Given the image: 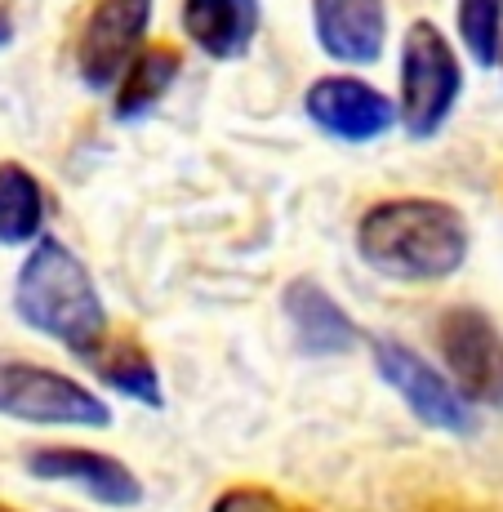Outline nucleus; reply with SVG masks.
<instances>
[{
    "instance_id": "nucleus-1",
    "label": "nucleus",
    "mask_w": 503,
    "mask_h": 512,
    "mask_svg": "<svg viewBox=\"0 0 503 512\" xmlns=\"http://www.w3.org/2000/svg\"><path fill=\"white\" fill-rule=\"evenodd\" d=\"M468 250L472 232L463 214L437 196H388L357 223V254L388 281H446L468 263Z\"/></svg>"
},
{
    "instance_id": "nucleus-2",
    "label": "nucleus",
    "mask_w": 503,
    "mask_h": 512,
    "mask_svg": "<svg viewBox=\"0 0 503 512\" xmlns=\"http://www.w3.org/2000/svg\"><path fill=\"white\" fill-rule=\"evenodd\" d=\"M14 312L27 330L63 343L72 357H90L107 339V308L81 259L54 236H36L14 281Z\"/></svg>"
},
{
    "instance_id": "nucleus-3",
    "label": "nucleus",
    "mask_w": 503,
    "mask_h": 512,
    "mask_svg": "<svg viewBox=\"0 0 503 512\" xmlns=\"http://www.w3.org/2000/svg\"><path fill=\"white\" fill-rule=\"evenodd\" d=\"M459 94H463V67L455 45L428 18L410 23L406 36H401V94H397V121L406 125L410 139H432L450 121Z\"/></svg>"
},
{
    "instance_id": "nucleus-4",
    "label": "nucleus",
    "mask_w": 503,
    "mask_h": 512,
    "mask_svg": "<svg viewBox=\"0 0 503 512\" xmlns=\"http://www.w3.org/2000/svg\"><path fill=\"white\" fill-rule=\"evenodd\" d=\"M0 415L18 423H76V428H107L112 410L85 383L36 366V361H5L0 366Z\"/></svg>"
},
{
    "instance_id": "nucleus-5",
    "label": "nucleus",
    "mask_w": 503,
    "mask_h": 512,
    "mask_svg": "<svg viewBox=\"0 0 503 512\" xmlns=\"http://www.w3.org/2000/svg\"><path fill=\"white\" fill-rule=\"evenodd\" d=\"M450 383L468 406L503 410V330L481 308H446L437 326Z\"/></svg>"
},
{
    "instance_id": "nucleus-6",
    "label": "nucleus",
    "mask_w": 503,
    "mask_h": 512,
    "mask_svg": "<svg viewBox=\"0 0 503 512\" xmlns=\"http://www.w3.org/2000/svg\"><path fill=\"white\" fill-rule=\"evenodd\" d=\"M156 0H94L76 36V76L94 94H107L125 63L143 49Z\"/></svg>"
},
{
    "instance_id": "nucleus-7",
    "label": "nucleus",
    "mask_w": 503,
    "mask_h": 512,
    "mask_svg": "<svg viewBox=\"0 0 503 512\" xmlns=\"http://www.w3.org/2000/svg\"><path fill=\"white\" fill-rule=\"evenodd\" d=\"M370 343H374V366H379L383 383L414 410V419H423L428 428H441V432L477 428L463 392L441 370H432L414 348H406L401 339H388V334H374Z\"/></svg>"
},
{
    "instance_id": "nucleus-8",
    "label": "nucleus",
    "mask_w": 503,
    "mask_h": 512,
    "mask_svg": "<svg viewBox=\"0 0 503 512\" xmlns=\"http://www.w3.org/2000/svg\"><path fill=\"white\" fill-rule=\"evenodd\" d=\"M303 112L339 143H374L397 125V103L361 76H321L303 94Z\"/></svg>"
},
{
    "instance_id": "nucleus-9",
    "label": "nucleus",
    "mask_w": 503,
    "mask_h": 512,
    "mask_svg": "<svg viewBox=\"0 0 503 512\" xmlns=\"http://www.w3.org/2000/svg\"><path fill=\"white\" fill-rule=\"evenodd\" d=\"M312 32L334 63L370 67L388 45V0H312Z\"/></svg>"
},
{
    "instance_id": "nucleus-10",
    "label": "nucleus",
    "mask_w": 503,
    "mask_h": 512,
    "mask_svg": "<svg viewBox=\"0 0 503 512\" xmlns=\"http://www.w3.org/2000/svg\"><path fill=\"white\" fill-rule=\"evenodd\" d=\"M27 472L41 481H72L90 499L107 508H134L143 499V486L121 459L98 455V450H76V446H41L27 450Z\"/></svg>"
},
{
    "instance_id": "nucleus-11",
    "label": "nucleus",
    "mask_w": 503,
    "mask_h": 512,
    "mask_svg": "<svg viewBox=\"0 0 503 512\" xmlns=\"http://www.w3.org/2000/svg\"><path fill=\"white\" fill-rule=\"evenodd\" d=\"M187 41L214 63L241 58L259 36V0H183Z\"/></svg>"
},
{
    "instance_id": "nucleus-12",
    "label": "nucleus",
    "mask_w": 503,
    "mask_h": 512,
    "mask_svg": "<svg viewBox=\"0 0 503 512\" xmlns=\"http://www.w3.org/2000/svg\"><path fill=\"white\" fill-rule=\"evenodd\" d=\"M285 317H290L294 343L308 357H330V352H348L357 343V326L348 321V312L334 303V294H325L317 281L299 277L285 290Z\"/></svg>"
},
{
    "instance_id": "nucleus-13",
    "label": "nucleus",
    "mask_w": 503,
    "mask_h": 512,
    "mask_svg": "<svg viewBox=\"0 0 503 512\" xmlns=\"http://www.w3.org/2000/svg\"><path fill=\"white\" fill-rule=\"evenodd\" d=\"M179 72H183V54L170 41L143 45L130 63H125V72L116 76V85H112L116 121H138V116H147L165 98V90L179 81Z\"/></svg>"
},
{
    "instance_id": "nucleus-14",
    "label": "nucleus",
    "mask_w": 503,
    "mask_h": 512,
    "mask_svg": "<svg viewBox=\"0 0 503 512\" xmlns=\"http://www.w3.org/2000/svg\"><path fill=\"white\" fill-rule=\"evenodd\" d=\"M45 187L27 165L0 161V245H32L45 232Z\"/></svg>"
},
{
    "instance_id": "nucleus-15",
    "label": "nucleus",
    "mask_w": 503,
    "mask_h": 512,
    "mask_svg": "<svg viewBox=\"0 0 503 512\" xmlns=\"http://www.w3.org/2000/svg\"><path fill=\"white\" fill-rule=\"evenodd\" d=\"M85 361H90V370H94L112 392H121V397L143 401V406H152V410L165 401L152 357H147L138 343H130V339H103Z\"/></svg>"
},
{
    "instance_id": "nucleus-16",
    "label": "nucleus",
    "mask_w": 503,
    "mask_h": 512,
    "mask_svg": "<svg viewBox=\"0 0 503 512\" xmlns=\"http://www.w3.org/2000/svg\"><path fill=\"white\" fill-rule=\"evenodd\" d=\"M455 27L477 67H499L503 49V0H455Z\"/></svg>"
},
{
    "instance_id": "nucleus-17",
    "label": "nucleus",
    "mask_w": 503,
    "mask_h": 512,
    "mask_svg": "<svg viewBox=\"0 0 503 512\" xmlns=\"http://www.w3.org/2000/svg\"><path fill=\"white\" fill-rule=\"evenodd\" d=\"M210 512H290V508H285L281 499H276L272 490H263V486H236Z\"/></svg>"
},
{
    "instance_id": "nucleus-18",
    "label": "nucleus",
    "mask_w": 503,
    "mask_h": 512,
    "mask_svg": "<svg viewBox=\"0 0 503 512\" xmlns=\"http://www.w3.org/2000/svg\"><path fill=\"white\" fill-rule=\"evenodd\" d=\"M499 63H503V49H499Z\"/></svg>"
},
{
    "instance_id": "nucleus-19",
    "label": "nucleus",
    "mask_w": 503,
    "mask_h": 512,
    "mask_svg": "<svg viewBox=\"0 0 503 512\" xmlns=\"http://www.w3.org/2000/svg\"><path fill=\"white\" fill-rule=\"evenodd\" d=\"M0 512H9V508H0Z\"/></svg>"
}]
</instances>
